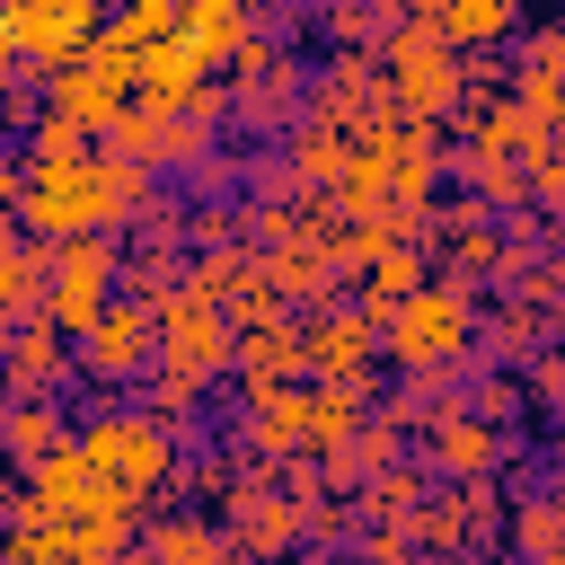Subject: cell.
Returning <instances> with one entry per match:
<instances>
[{
    "label": "cell",
    "instance_id": "cell-30",
    "mask_svg": "<svg viewBox=\"0 0 565 565\" xmlns=\"http://www.w3.org/2000/svg\"><path fill=\"white\" fill-rule=\"evenodd\" d=\"M247 247V203H185V256Z\"/></svg>",
    "mask_w": 565,
    "mask_h": 565
},
{
    "label": "cell",
    "instance_id": "cell-36",
    "mask_svg": "<svg viewBox=\"0 0 565 565\" xmlns=\"http://www.w3.org/2000/svg\"><path fill=\"white\" fill-rule=\"evenodd\" d=\"M177 124H194V132H203V141H212V132H221V124H230V79H203V88H194V97H185V106H177Z\"/></svg>",
    "mask_w": 565,
    "mask_h": 565
},
{
    "label": "cell",
    "instance_id": "cell-45",
    "mask_svg": "<svg viewBox=\"0 0 565 565\" xmlns=\"http://www.w3.org/2000/svg\"><path fill=\"white\" fill-rule=\"evenodd\" d=\"M556 150H565V132H556Z\"/></svg>",
    "mask_w": 565,
    "mask_h": 565
},
{
    "label": "cell",
    "instance_id": "cell-23",
    "mask_svg": "<svg viewBox=\"0 0 565 565\" xmlns=\"http://www.w3.org/2000/svg\"><path fill=\"white\" fill-rule=\"evenodd\" d=\"M433 486H441V477H433L424 459H397L388 477H371V486L353 494V521H362V530H397V521H406V512H415Z\"/></svg>",
    "mask_w": 565,
    "mask_h": 565
},
{
    "label": "cell",
    "instance_id": "cell-37",
    "mask_svg": "<svg viewBox=\"0 0 565 565\" xmlns=\"http://www.w3.org/2000/svg\"><path fill=\"white\" fill-rule=\"evenodd\" d=\"M35 124H44V79H18V88L0 97V132H18V141H26Z\"/></svg>",
    "mask_w": 565,
    "mask_h": 565
},
{
    "label": "cell",
    "instance_id": "cell-32",
    "mask_svg": "<svg viewBox=\"0 0 565 565\" xmlns=\"http://www.w3.org/2000/svg\"><path fill=\"white\" fill-rule=\"evenodd\" d=\"M185 185H194L203 203H247V150H221V141H212V150H203V168H194Z\"/></svg>",
    "mask_w": 565,
    "mask_h": 565
},
{
    "label": "cell",
    "instance_id": "cell-9",
    "mask_svg": "<svg viewBox=\"0 0 565 565\" xmlns=\"http://www.w3.org/2000/svg\"><path fill=\"white\" fill-rule=\"evenodd\" d=\"M300 362H309V380L353 388V380H371V362H380V327H371L353 300H335V309L300 318Z\"/></svg>",
    "mask_w": 565,
    "mask_h": 565
},
{
    "label": "cell",
    "instance_id": "cell-38",
    "mask_svg": "<svg viewBox=\"0 0 565 565\" xmlns=\"http://www.w3.org/2000/svg\"><path fill=\"white\" fill-rule=\"evenodd\" d=\"M79 150H97V141H79V132H71V124H53V115L26 132V159H44V168H53V159H79Z\"/></svg>",
    "mask_w": 565,
    "mask_h": 565
},
{
    "label": "cell",
    "instance_id": "cell-41",
    "mask_svg": "<svg viewBox=\"0 0 565 565\" xmlns=\"http://www.w3.org/2000/svg\"><path fill=\"white\" fill-rule=\"evenodd\" d=\"M0 353H9V318H0Z\"/></svg>",
    "mask_w": 565,
    "mask_h": 565
},
{
    "label": "cell",
    "instance_id": "cell-3",
    "mask_svg": "<svg viewBox=\"0 0 565 565\" xmlns=\"http://www.w3.org/2000/svg\"><path fill=\"white\" fill-rule=\"evenodd\" d=\"M380 97H388L397 124H450V115L468 106V53H450V44L406 9V26L380 44Z\"/></svg>",
    "mask_w": 565,
    "mask_h": 565
},
{
    "label": "cell",
    "instance_id": "cell-21",
    "mask_svg": "<svg viewBox=\"0 0 565 565\" xmlns=\"http://www.w3.org/2000/svg\"><path fill=\"white\" fill-rule=\"evenodd\" d=\"M344 159H353V141H344V132H327V124H291V132H282V168H291V185H300V194H335Z\"/></svg>",
    "mask_w": 565,
    "mask_h": 565
},
{
    "label": "cell",
    "instance_id": "cell-16",
    "mask_svg": "<svg viewBox=\"0 0 565 565\" xmlns=\"http://www.w3.org/2000/svg\"><path fill=\"white\" fill-rule=\"evenodd\" d=\"M397 459H415V450H406V433L371 415L344 450H327V459H318V486H327V494H362V486H371V477H388Z\"/></svg>",
    "mask_w": 565,
    "mask_h": 565
},
{
    "label": "cell",
    "instance_id": "cell-33",
    "mask_svg": "<svg viewBox=\"0 0 565 565\" xmlns=\"http://www.w3.org/2000/svg\"><path fill=\"white\" fill-rule=\"evenodd\" d=\"M521 388H530V415H556V424H565V344H547V353L521 371Z\"/></svg>",
    "mask_w": 565,
    "mask_h": 565
},
{
    "label": "cell",
    "instance_id": "cell-44",
    "mask_svg": "<svg viewBox=\"0 0 565 565\" xmlns=\"http://www.w3.org/2000/svg\"><path fill=\"white\" fill-rule=\"evenodd\" d=\"M0 318H9V300H0Z\"/></svg>",
    "mask_w": 565,
    "mask_h": 565
},
{
    "label": "cell",
    "instance_id": "cell-26",
    "mask_svg": "<svg viewBox=\"0 0 565 565\" xmlns=\"http://www.w3.org/2000/svg\"><path fill=\"white\" fill-rule=\"evenodd\" d=\"M265 282V265H256V247H212V256H185V291H203L212 309H230L238 291H256Z\"/></svg>",
    "mask_w": 565,
    "mask_h": 565
},
{
    "label": "cell",
    "instance_id": "cell-1",
    "mask_svg": "<svg viewBox=\"0 0 565 565\" xmlns=\"http://www.w3.org/2000/svg\"><path fill=\"white\" fill-rule=\"evenodd\" d=\"M477 309H486V291L433 274L424 291H406V300L380 318V353H388L415 388H441V380H459V371L477 362Z\"/></svg>",
    "mask_w": 565,
    "mask_h": 565
},
{
    "label": "cell",
    "instance_id": "cell-19",
    "mask_svg": "<svg viewBox=\"0 0 565 565\" xmlns=\"http://www.w3.org/2000/svg\"><path fill=\"white\" fill-rule=\"evenodd\" d=\"M424 282H433V247H380V256L353 274V291H362V318H371V327H380L406 291H424Z\"/></svg>",
    "mask_w": 565,
    "mask_h": 565
},
{
    "label": "cell",
    "instance_id": "cell-11",
    "mask_svg": "<svg viewBox=\"0 0 565 565\" xmlns=\"http://www.w3.org/2000/svg\"><path fill=\"white\" fill-rule=\"evenodd\" d=\"M79 371H71V335L53 318H18L9 327V353H0V397H62Z\"/></svg>",
    "mask_w": 565,
    "mask_h": 565
},
{
    "label": "cell",
    "instance_id": "cell-13",
    "mask_svg": "<svg viewBox=\"0 0 565 565\" xmlns=\"http://www.w3.org/2000/svg\"><path fill=\"white\" fill-rule=\"evenodd\" d=\"M141 556L150 565H238V547H230V530L212 512H150L141 521Z\"/></svg>",
    "mask_w": 565,
    "mask_h": 565
},
{
    "label": "cell",
    "instance_id": "cell-2",
    "mask_svg": "<svg viewBox=\"0 0 565 565\" xmlns=\"http://www.w3.org/2000/svg\"><path fill=\"white\" fill-rule=\"evenodd\" d=\"M71 441H79L88 477H106L124 503H159V512H168V486H177L185 433H168L150 406H88Z\"/></svg>",
    "mask_w": 565,
    "mask_h": 565
},
{
    "label": "cell",
    "instance_id": "cell-8",
    "mask_svg": "<svg viewBox=\"0 0 565 565\" xmlns=\"http://www.w3.org/2000/svg\"><path fill=\"white\" fill-rule=\"evenodd\" d=\"M150 353H159V335H150V309L115 291V300L97 309V327L71 344V371H79L88 388H141V380H150Z\"/></svg>",
    "mask_w": 565,
    "mask_h": 565
},
{
    "label": "cell",
    "instance_id": "cell-12",
    "mask_svg": "<svg viewBox=\"0 0 565 565\" xmlns=\"http://www.w3.org/2000/svg\"><path fill=\"white\" fill-rule=\"evenodd\" d=\"M415 18H424V26H433L450 53H503V44L530 26L512 0H424Z\"/></svg>",
    "mask_w": 565,
    "mask_h": 565
},
{
    "label": "cell",
    "instance_id": "cell-7",
    "mask_svg": "<svg viewBox=\"0 0 565 565\" xmlns=\"http://www.w3.org/2000/svg\"><path fill=\"white\" fill-rule=\"evenodd\" d=\"M124 291V247L115 238H62L53 247V291H44V318L79 344L97 327V309Z\"/></svg>",
    "mask_w": 565,
    "mask_h": 565
},
{
    "label": "cell",
    "instance_id": "cell-24",
    "mask_svg": "<svg viewBox=\"0 0 565 565\" xmlns=\"http://www.w3.org/2000/svg\"><path fill=\"white\" fill-rule=\"evenodd\" d=\"M177 291H185V247H168V238H132V247H124V300L168 309Z\"/></svg>",
    "mask_w": 565,
    "mask_h": 565
},
{
    "label": "cell",
    "instance_id": "cell-27",
    "mask_svg": "<svg viewBox=\"0 0 565 565\" xmlns=\"http://www.w3.org/2000/svg\"><path fill=\"white\" fill-rule=\"evenodd\" d=\"M503 539H512V556H521V565H547V556L565 547V521L547 512V494H539V486H521V494L503 503Z\"/></svg>",
    "mask_w": 565,
    "mask_h": 565
},
{
    "label": "cell",
    "instance_id": "cell-14",
    "mask_svg": "<svg viewBox=\"0 0 565 565\" xmlns=\"http://www.w3.org/2000/svg\"><path fill=\"white\" fill-rule=\"evenodd\" d=\"M256 265H265V291H274L291 318H318V309H335V282H344V274L327 265V247H309V238H300V247H274V256H256Z\"/></svg>",
    "mask_w": 565,
    "mask_h": 565
},
{
    "label": "cell",
    "instance_id": "cell-25",
    "mask_svg": "<svg viewBox=\"0 0 565 565\" xmlns=\"http://www.w3.org/2000/svg\"><path fill=\"white\" fill-rule=\"evenodd\" d=\"M459 406H468L477 424H494V433H521V424H530V388H521L512 371H486V362L459 371Z\"/></svg>",
    "mask_w": 565,
    "mask_h": 565
},
{
    "label": "cell",
    "instance_id": "cell-35",
    "mask_svg": "<svg viewBox=\"0 0 565 565\" xmlns=\"http://www.w3.org/2000/svg\"><path fill=\"white\" fill-rule=\"evenodd\" d=\"M521 62L565 79V18H530V26H521Z\"/></svg>",
    "mask_w": 565,
    "mask_h": 565
},
{
    "label": "cell",
    "instance_id": "cell-42",
    "mask_svg": "<svg viewBox=\"0 0 565 565\" xmlns=\"http://www.w3.org/2000/svg\"><path fill=\"white\" fill-rule=\"evenodd\" d=\"M450 565H486V556H450Z\"/></svg>",
    "mask_w": 565,
    "mask_h": 565
},
{
    "label": "cell",
    "instance_id": "cell-39",
    "mask_svg": "<svg viewBox=\"0 0 565 565\" xmlns=\"http://www.w3.org/2000/svg\"><path fill=\"white\" fill-rule=\"evenodd\" d=\"M539 494H547V512L565 521V468H547V477H539Z\"/></svg>",
    "mask_w": 565,
    "mask_h": 565
},
{
    "label": "cell",
    "instance_id": "cell-28",
    "mask_svg": "<svg viewBox=\"0 0 565 565\" xmlns=\"http://www.w3.org/2000/svg\"><path fill=\"white\" fill-rule=\"evenodd\" d=\"M71 565H124L141 547V512H97V521H62Z\"/></svg>",
    "mask_w": 565,
    "mask_h": 565
},
{
    "label": "cell",
    "instance_id": "cell-5",
    "mask_svg": "<svg viewBox=\"0 0 565 565\" xmlns=\"http://www.w3.org/2000/svg\"><path fill=\"white\" fill-rule=\"evenodd\" d=\"M97 26H106V9H97V0H9V18H0L9 53L26 62V79L71 71V62L97 44Z\"/></svg>",
    "mask_w": 565,
    "mask_h": 565
},
{
    "label": "cell",
    "instance_id": "cell-6",
    "mask_svg": "<svg viewBox=\"0 0 565 565\" xmlns=\"http://www.w3.org/2000/svg\"><path fill=\"white\" fill-rule=\"evenodd\" d=\"M150 335H159V353H150V371H185V380H230V353H238V327H230V309H212L203 291H177L168 309H150Z\"/></svg>",
    "mask_w": 565,
    "mask_h": 565
},
{
    "label": "cell",
    "instance_id": "cell-18",
    "mask_svg": "<svg viewBox=\"0 0 565 565\" xmlns=\"http://www.w3.org/2000/svg\"><path fill=\"white\" fill-rule=\"evenodd\" d=\"M441 168H450L441 124H397V150H388V203L424 212V203H433V185H441Z\"/></svg>",
    "mask_w": 565,
    "mask_h": 565
},
{
    "label": "cell",
    "instance_id": "cell-22",
    "mask_svg": "<svg viewBox=\"0 0 565 565\" xmlns=\"http://www.w3.org/2000/svg\"><path fill=\"white\" fill-rule=\"evenodd\" d=\"M362 424H371V380H353V388H327V380H309V459L344 450Z\"/></svg>",
    "mask_w": 565,
    "mask_h": 565
},
{
    "label": "cell",
    "instance_id": "cell-43",
    "mask_svg": "<svg viewBox=\"0 0 565 565\" xmlns=\"http://www.w3.org/2000/svg\"><path fill=\"white\" fill-rule=\"evenodd\" d=\"M547 468H565V441H556V459H547Z\"/></svg>",
    "mask_w": 565,
    "mask_h": 565
},
{
    "label": "cell",
    "instance_id": "cell-31",
    "mask_svg": "<svg viewBox=\"0 0 565 565\" xmlns=\"http://www.w3.org/2000/svg\"><path fill=\"white\" fill-rule=\"evenodd\" d=\"M503 503H512V494H494V477H486V486H459V530H468V556H486V565H494V547H503Z\"/></svg>",
    "mask_w": 565,
    "mask_h": 565
},
{
    "label": "cell",
    "instance_id": "cell-34",
    "mask_svg": "<svg viewBox=\"0 0 565 565\" xmlns=\"http://www.w3.org/2000/svg\"><path fill=\"white\" fill-rule=\"evenodd\" d=\"M521 177H530V212H539V221H556V212H565V150L547 141V150H539Z\"/></svg>",
    "mask_w": 565,
    "mask_h": 565
},
{
    "label": "cell",
    "instance_id": "cell-15",
    "mask_svg": "<svg viewBox=\"0 0 565 565\" xmlns=\"http://www.w3.org/2000/svg\"><path fill=\"white\" fill-rule=\"evenodd\" d=\"M71 441V406L62 397H0V459L26 477L35 459H53Z\"/></svg>",
    "mask_w": 565,
    "mask_h": 565
},
{
    "label": "cell",
    "instance_id": "cell-10",
    "mask_svg": "<svg viewBox=\"0 0 565 565\" xmlns=\"http://www.w3.org/2000/svg\"><path fill=\"white\" fill-rule=\"evenodd\" d=\"M388 97H380V62L371 53H327L318 62V79L300 88V124H327V132H353V124H371Z\"/></svg>",
    "mask_w": 565,
    "mask_h": 565
},
{
    "label": "cell",
    "instance_id": "cell-4",
    "mask_svg": "<svg viewBox=\"0 0 565 565\" xmlns=\"http://www.w3.org/2000/svg\"><path fill=\"white\" fill-rule=\"evenodd\" d=\"M44 115H53V124H71L79 141H106V132L132 115V62H124V53H106V44H88L71 71H53V79H44Z\"/></svg>",
    "mask_w": 565,
    "mask_h": 565
},
{
    "label": "cell",
    "instance_id": "cell-29",
    "mask_svg": "<svg viewBox=\"0 0 565 565\" xmlns=\"http://www.w3.org/2000/svg\"><path fill=\"white\" fill-rule=\"evenodd\" d=\"M353 539H362V521H353L344 494H309V503H300V547H309V556H335V547H353Z\"/></svg>",
    "mask_w": 565,
    "mask_h": 565
},
{
    "label": "cell",
    "instance_id": "cell-20",
    "mask_svg": "<svg viewBox=\"0 0 565 565\" xmlns=\"http://www.w3.org/2000/svg\"><path fill=\"white\" fill-rule=\"evenodd\" d=\"M230 380H238V388L309 380V362H300V318H282V327H256V335H238V353H230Z\"/></svg>",
    "mask_w": 565,
    "mask_h": 565
},
{
    "label": "cell",
    "instance_id": "cell-40",
    "mask_svg": "<svg viewBox=\"0 0 565 565\" xmlns=\"http://www.w3.org/2000/svg\"><path fill=\"white\" fill-rule=\"evenodd\" d=\"M18 79H26V62H18V53H9V35H0V97H9Z\"/></svg>",
    "mask_w": 565,
    "mask_h": 565
},
{
    "label": "cell",
    "instance_id": "cell-17",
    "mask_svg": "<svg viewBox=\"0 0 565 565\" xmlns=\"http://www.w3.org/2000/svg\"><path fill=\"white\" fill-rule=\"evenodd\" d=\"M247 35H256V9L247 0H177V44H194L203 71H221Z\"/></svg>",
    "mask_w": 565,
    "mask_h": 565
}]
</instances>
